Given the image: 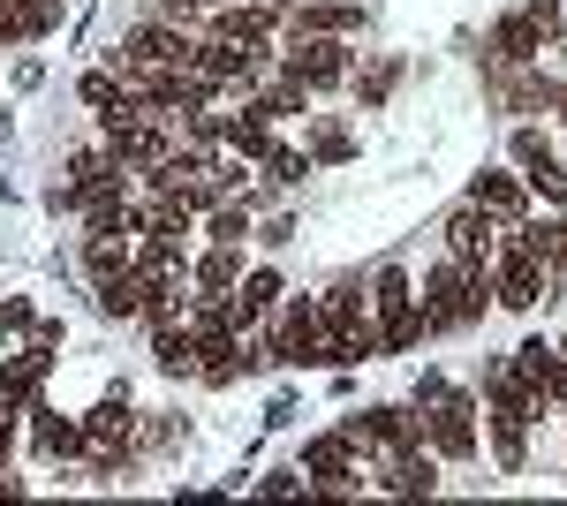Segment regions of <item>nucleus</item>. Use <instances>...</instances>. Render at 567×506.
I'll use <instances>...</instances> for the list:
<instances>
[{"instance_id":"nucleus-31","label":"nucleus","mask_w":567,"mask_h":506,"mask_svg":"<svg viewBox=\"0 0 567 506\" xmlns=\"http://www.w3.org/2000/svg\"><path fill=\"white\" fill-rule=\"evenodd\" d=\"M258 167H265V182H272V189H296L303 174H318V167H310V152H296V144H272Z\"/></svg>"},{"instance_id":"nucleus-41","label":"nucleus","mask_w":567,"mask_h":506,"mask_svg":"<svg viewBox=\"0 0 567 506\" xmlns=\"http://www.w3.org/2000/svg\"><path fill=\"white\" fill-rule=\"evenodd\" d=\"M439 393H446V371H424V379H416V401H409V409H416V416H424V409H432Z\"/></svg>"},{"instance_id":"nucleus-16","label":"nucleus","mask_w":567,"mask_h":506,"mask_svg":"<svg viewBox=\"0 0 567 506\" xmlns=\"http://www.w3.org/2000/svg\"><path fill=\"white\" fill-rule=\"evenodd\" d=\"M45 371H53V348L23 340V355H0V401H8V409H31L39 385H45Z\"/></svg>"},{"instance_id":"nucleus-11","label":"nucleus","mask_w":567,"mask_h":506,"mask_svg":"<svg viewBox=\"0 0 567 506\" xmlns=\"http://www.w3.org/2000/svg\"><path fill=\"white\" fill-rule=\"evenodd\" d=\"M318 296H280V326H272V363H318Z\"/></svg>"},{"instance_id":"nucleus-4","label":"nucleus","mask_w":567,"mask_h":506,"mask_svg":"<svg viewBox=\"0 0 567 506\" xmlns=\"http://www.w3.org/2000/svg\"><path fill=\"white\" fill-rule=\"evenodd\" d=\"M492 302L515 310V318L545 302V257L523 242V227H507V235L492 242Z\"/></svg>"},{"instance_id":"nucleus-21","label":"nucleus","mask_w":567,"mask_h":506,"mask_svg":"<svg viewBox=\"0 0 567 506\" xmlns=\"http://www.w3.org/2000/svg\"><path fill=\"white\" fill-rule=\"evenodd\" d=\"M484 438H492V468L499 476H523L529 468V423L523 416H484Z\"/></svg>"},{"instance_id":"nucleus-15","label":"nucleus","mask_w":567,"mask_h":506,"mask_svg":"<svg viewBox=\"0 0 567 506\" xmlns=\"http://www.w3.org/2000/svg\"><path fill=\"white\" fill-rule=\"evenodd\" d=\"M363 31V0H296L288 39H355Z\"/></svg>"},{"instance_id":"nucleus-36","label":"nucleus","mask_w":567,"mask_h":506,"mask_svg":"<svg viewBox=\"0 0 567 506\" xmlns=\"http://www.w3.org/2000/svg\"><path fill=\"white\" fill-rule=\"evenodd\" d=\"M393 76H401V61H379L371 76H349V84H355V99H363V106H379V99L393 91Z\"/></svg>"},{"instance_id":"nucleus-22","label":"nucleus","mask_w":567,"mask_h":506,"mask_svg":"<svg viewBox=\"0 0 567 506\" xmlns=\"http://www.w3.org/2000/svg\"><path fill=\"white\" fill-rule=\"evenodd\" d=\"M492 45H499V61H507V69H529V61L545 53V31L515 8V16H499V23H492Z\"/></svg>"},{"instance_id":"nucleus-23","label":"nucleus","mask_w":567,"mask_h":506,"mask_svg":"<svg viewBox=\"0 0 567 506\" xmlns=\"http://www.w3.org/2000/svg\"><path fill=\"white\" fill-rule=\"evenodd\" d=\"M189 280H197V296H235V280H243V250H235V242H213V250L189 265Z\"/></svg>"},{"instance_id":"nucleus-34","label":"nucleus","mask_w":567,"mask_h":506,"mask_svg":"<svg viewBox=\"0 0 567 506\" xmlns=\"http://www.w3.org/2000/svg\"><path fill=\"white\" fill-rule=\"evenodd\" d=\"M523 182H529V197H545L553 211H567V167H560V159H545V167H529Z\"/></svg>"},{"instance_id":"nucleus-13","label":"nucleus","mask_w":567,"mask_h":506,"mask_svg":"<svg viewBox=\"0 0 567 506\" xmlns=\"http://www.w3.org/2000/svg\"><path fill=\"white\" fill-rule=\"evenodd\" d=\"M470 205L477 211H492L499 227H515V219H529V182L523 174H507V167H484V174H470Z\"/></svg>"},{"instance_id":"nucleus-30","label":"nucleus","mask_w":567,"mask_h":506,"mask_svg":"<svg viewBox=\"0 0 567 506\" xmlns=\"http://www.w3.org/2000/svg\"><path fill=\"white\" fill-rule=\"evenodd\" d=\"M76 99H84L91 114H114V106H130V76H114V69H91L84 84H76Z\"/></svg>"},{"instance_id":"nucleus-9","label":"nucleus","mask_w":567,"mask_h":506,"mask_svg":"<svg viewBox=\"0 0 567 506\" xmlns=\"http://www.w3.org/2000/svg\"><path fill=\"white\" fill-rule=\"evenodd\" d=\"M507 371L537 393V409H567V355H560V340H545V333H529L515 355H507Z\"/></svg>"},{"instance_id":"nucleus-12","label":"nucleus","mask_w":567,"mask_h":506,"mask_svg":"<svg viewBox=\"0 0 567 506\" xmlns=\"http://www.w3.org/2000/svg\"><path fill=\"white\" fill-rule=\"evenodd\" d=\"M23 423H31V454H39V462H76V454H91L84 423L61 416V409H45V401H31Z\"/></svg>"},{"instance_id":"nucleus-5","label":"nucleus","mask_w":567,"mask_h":506,"mask_svg":"<svg viewBox=\"0 0 567 506\" xmlns=\"http://www.w3.org/2000/svg\"><path fill=\"white\" fill-rule=\"evenodd\" d=\"M424 446H432L439 462H477L484 454V431H477V393H439L432 409H424Z\"/></svg>"},{"instance_id":"nucleus-24","label":"nucleus","mask_w":567,"mask_h":506,"mask_svg":"<svg viewBox=\"0 0 567 506\" xmlns=\"http://www.w3.org/2000/svg\"><path fill=\"white\" fill-rule=\"evenodd\" d=\"M152 363L167 371V379H197V340H189V326H152Z\"/></svg>"},{"instance_id":"nucleus-38","label":"nucleus","mask_w":567,"mask_h":506,"mask_svg":"<svg viewBox=\"0 0 567 506\" xmlns=\"http://www.w3.org/2000/svg\"><path fill=\"white\" fill-rule=\"evenodd\" d=\"M265 499H288V492H303V468H272V476H258Z\"/></svg>"},{"instance_id":"nucleus-43","label":"nucleus","mask_w":567,"mask_h":506,"mask_svg":"<svg viewBox=\"0 0 567 506\" xmlns=\"http://www.w3.org/2000/svg\"><path fill=\"white\" fill-rule=\"evenodd\" d=\"M560 355H567V340H560Z\"/></svg>"},{"instance_id":"nucleus-32","label":"nucleus","mask_w":567,"mask_h":506,"mask_svg":"<svg viewBox=\"0 0 567 506\" xmlns=\"http://www.w3.org/2000/svg\"><path fill=\"white\" fill-rule=\"evenodd\" d=\"M205 242H250V197L243 205H213V219H205Z\"/></svg>"},{"instance_id":"nucleus-8","label":"nucleus","mask_w":567,"mask_h":506,"mask_svg":"<svg viewBox=\"0 0 567 506\" xmlns=\"http://www.w3.org/2000/svg\"><path fill=\"white\" fill-rule=\"evenodd\" d=\"M349 438L371 454V462H393V454H416V446H424V416H416V409H393V401H379V409L349 416Z\"/></svg>"},{"instance_id":"nucleus-1","label":"nucleus","mask_w":567,"mask_h":506,"mask_svg":"<svg viewBox=\"0 0 567 506\" xmlns=\"http://www.w3.org/2000/svg\"><path fill=\"white\" fill-rule=\"evenodd\" d=\"M484 302H492V265L439 257L432 272H424V288H416V310H424L432 333H470V326H484Z\"/></svg>"},{"instance_id":"nucleus-28","label":"nucleus","mask_w":567,"mask_h":506,"mask_svg":"<svg viewBox=\"0 0 567 506\" xmlns=\"http://www.w3.org/2000/svg\"><path fill=\"white\" fill-rule=\"evenodd\" d=\"M84 272H91V288L114 280V272H130V242L122 235H84Z\"/></svg>"},{"instance_id":"nucleus-25","label":"nucleus","mask_w":567,"mask_h":506,"mask_svg":"<svg viewBox=\"0 0 567 506\" xmlns=\"http://www.w3.org/2000/svg\"><path fill=\"white\" fill-rule=\"evenodd\" d=\"M303 152H310V167H349V159H355V128L349 122H310L303 128Z\"/></svg>"},{"instance_id":"nucleus-26","label":"nucleus","mask_w":567,"mask_h":506,"mask_svg":"<svg viewBox=\"0 0 567 506\" xmlns=\"http://www.w3.org/2000/svg\"><path fill=\"white\" fill-rule=\"evenodd\" d=\"M227 152H235L243 167H258L265 152H272V122H258L250 106H243V114H227Z\"/></svg>"},{"instance_id":"nucleus-33","label":"nucleus","mask_w":567,"mask_h":506,"mask_svg":"<svg viewBox=\"0 0 567 506\" xmlns=\"http://www.w3.org/2000/svg\"><path fill=\"white\" fill-rule=\"evenodd\" d=\"M99 318H136V265L114 272V280H99Z\"/></svg>"},{"instance_id":"nucleus-17","label":"nucleus","mask_w":567,"mask_h":506,"mask_svg":"<svg viewBox=\"0 0 567 506\" xmlns=\"http://www.w3.org/2000/svg\"><path fill=\"white\" fill-rule=\"evenodd\" d=\"M477 401H484V416H523V423L545 416V409H537V393H529V385L515 379V371H507V355H499V363H484Z\"/></svg>"},{"instance_id":"nucleus-35","label":"nucleus","mask_w":567,"mask_h":506,"mask_svg":"<svg viewBox=\"0 0 567 506\" xmlns=\"http://www.w3.org/2000/svg\"><path fill=\"white\" fill-rule=\"evenodd\" d=\"M213 8H219V0H152V16H159V23H182V31H197Z\"/></svg>"},{"instance_id":"nucleus-2","label":"nucleus","mask_w":567,"mask_h":506,"mask_svg":"<svg viewBox=\"0 0 567 506\" xmlns=\"http://www.w3.org/2000/svg\"><path fill=\"white\" fill-rule=\"evenodd\" d=\"M363 296H371L379 355H409L416 340H432V326H424V310H416V280H409V265H379Z\"/></svg>"},{"instance_id":"nucleus-20","label":"nucleus","mask_w":567,"mask_h":506,"mask_svg":"<svg viewBox=\"0 0 567 506\" xmlns=\"http://www.w3.org/2000/svg\"><path fill=\"white\" fill-rule=\"evenodd\" d=\"M189 340H197V379L205 385L243 379V333H189Z\"/></svg>"},{"instance_id":"nucleus-3","label":"nucleus","mask_w":567,"mask_h":506,"mask_svg":"<svg viewBox=\"0 0 567 506\" xmlns=\"http://www.w3.org/2000/svg\"><path fill=\"white\" fill-rule=\"evenodd\" d=\"M106 69H114V76H144V69H189V31H182V23H159V16H144V23H130L122 39L106 45Z\"/></svg>"},{"instance_id":"nucleus-19","label":"nucleus","mask_w":567,"mask_h":506,"mask_svg":"<svg viewBox=\"0 0 567 506\" xmlns=\"http://www.w3.org/2000/svg\"><path fill=\"white\" fill-rule=\"evenodd\" d=\"M280 296H288V280H280L272 265H250V272L235 280V318H243V333L258 326L265 310H280Z\"/></svg>"},{"instance_id":"nucleus-37","label":"nucleus","mask_w":567,"mask_h":506,"mask_svg":"<svg viewBox=\"0 0 567 506\" xmlns=\"http://www.w3.org/2000/svg\"><path fill=\"white\" fill-rule=\"evenodd\" d=\"M31 318H39L31 296H8V302H0V340H8V333H31Z\"/></svg>"},{"instance_id":"nucleus-27","label":"nucleus","mask_w":567,"mask_h":506,"mask_svg":"<svg viewBox=\"0 0 567 506\" xmlns=\"http://www.w3.org/2000/svg\"><path fill=\"white\" fill-rule=\"evenodd\" d=\"M84 438L91 446H114V438H130V393H106L99 409L84 416Z\"/></svg>"},{"instance_id":"nucleus-39","label":"nucleus","mask_w":567,"mask_h":506,"mask_svg":"<svg viewBox=\"0 0 567 506\" xmlns=\"http://www.w3.org/2000/svg\"><path fill=\"white\" fill-rule=\"evenodd\" d=\"M523 16H529V23H537V31H545V39L560 31V0H523Z\"/></svg>"},{"instance_id":"nucleus-7","label":"nucleus","mask_w":567,"mask_h":506,"mask_svg":"<svg viewBox=\"0 0 567 506\" xmlns=\"http://www.w3.org/2000/svg\"><path fill=\"white\" fill-rule=\"evenodd\" d=\"M355 454H363V446L349 438V423H341V431H318V438L303 446V476H310V492H318V499H349L355 484H363Z\"/></svg>"},{"instance_id":"nucleus-29","label":"nucleus","mask_w":567,"mask_h":506,"mask_svg":"<svg viewBox=\"0 0 567 506\" xmlns=\"http://www.w3.org/2000/svg\"><path fill=\"white\" fill-rule=\"evenodd\" d=\"M507 159H515V174H529V167H545V159H560V152H553V136L537 122H515L507 128Z\"/></svg>"},{"instance_id":"nucleus-10","label":"nucleus","mask_w":567,"mask_h":506,"mask_svg":"<svg viewBox=\"0 0 567 506\" xmlns=\"http://www.w3.org/2000/svg\"><path fill=\"white\" fill-rule=\"evenodd\" d=\"M280 23H288V8H265V0H219L213 16L197 23V39H227V45H250V53H258Z\"/></svg>"},{"instance_id":"nucleus-14","label":"nucleus","mask_w":567,"mask_h":506,"mask_svg":"<svg viewBox=\"0 0 567 506\" xmlns=\"http://www.w3.org/2000/svg\"><path fill=\"white\" fill-rule=\"evenodd\" d=\"M492 242H499V219L492 211H477L470 197L446 211V257L454 265H492Z\"/></svg>"},{"instance_id":"nucleus-6","label":"nucleus","mask_w":567,"mask_h":506,"mask_svg":"<svg viewBox=\"0 0 567 506\" xmlns=\"http://www.w3.org/2000/svg\"><path fill=\"white\" fill-rule=\"evenodd\" d=\"M272 69H280V76H296V84L318 99V91H341L355 76V53H349V39H288Z\"/></svg>"},{"instance_id":"nucleus-40","label":"nucleus","mask_w":567,"mask_h":506,"mask_svg":"<svg viewBox=\"0 0 567 506\" xmlns=\"http://www.w3.org/2000/svg\"><path fill=\"white\" fill-rule=\"evenodd\" d=\"M0 45H23V0H0Z\"/></svg>"},{"instance_id":"nucleus-42","label":"nucleus","mask_w":567,"mask_h":506,"mask_svg":"<svg viewBox=\"0 0 567 506\" xmlns=\"http://www.w3.org/2000/svg\"><path fill=\"white\" fill-rule=\"evenodd\" d=\"M265 8H296V0H265Z\"/></svg>"},{"instance_id":"nucleus-18","label":"nucleus","mask_w":567,"mask_h":506,"mask_svg":"<svg viewBox=\"0 0 567 506\" xmlns=\"http://www.w3.org/2000/svg\"><path fill=\"white\" fill-rule=\"evenodd\" d=\"M379 492H393V499H432V492H439V454H432V446H416V454L379 462Z\"/></svg>"}]
</instances>
